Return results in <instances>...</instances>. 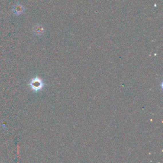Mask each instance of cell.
<instances>
[{
	"mask_svg": "<svg viewBox=\"0 0 163 163\" xmlns=\"http://www.w3.org/2000/svg\"><path fill=\"white\" fill-rule=\"evenodd\" d=\"M30 85L33 91H38L40 90L42 88L44 84H43L42 80L38 78H33L32 80L31 81V82L30 83Z\"/></svg>",
	"mask_w": 163,
	"mask_h": 163,
	"instance_id": "obj_1",
	"label": "cell"
},
{
	"mask_svg": "<svg viewBox=\"0 0 163 163\" xmlns=\"http://www.w3.org/2000/svg\"><path fill=\"white\" fill-rule=\"evenodd\" d=\"M24 8L22 7V6L20 5H16V6L14 7L13 8V12L17 15H19V14H21L22 12H23Z\"/></svg>",
	"mask_w": 163,
	"mask_h": 163,
	"instance_id": "obj_2",
	"label": "cell"
},
{
	"mask_svg": "<svg viewBox=\"0 0 163 163\" xmlns=\"http://www.w3.org/2000/svg\"><path fill=\"white\" fill-rule=\"evenodd\" d=\"M36 31H35V32H36V33H37V34H38V33H39L38 34H40V33H42V29H41L40 27H37V28H36Z\"/></svg>",
	"mask_w": 163,
	"mask_h": 163,
	"instance_id": "obj_3",
	"label": "cell"
}]
</instances>
